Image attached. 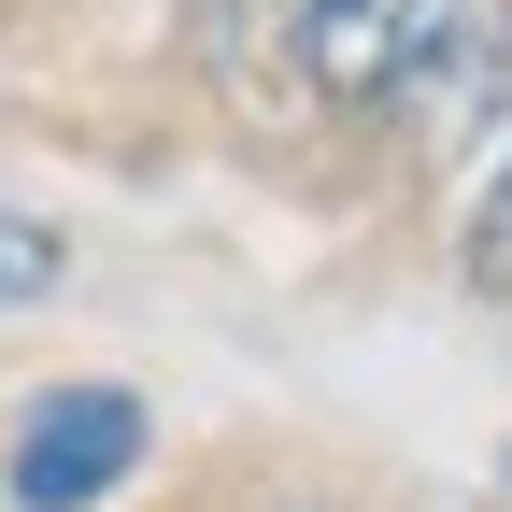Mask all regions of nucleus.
Returning a JSON list of instances; mask_svg holds the SVG:
<instances>
[{
	"label": "nucleus",
	"mask_w": 512,
	"mask_h": 512,
	"mask_svg": "<svg viewBox=\"0 0 512 512\" xmlns=\"http://www.w3.org/2000/svg\"><path fill=\"white\" fill-rule=\"evenodd\" d=\"M456 271H470V299H512V114H498V171H484V200H470V228H456Z\"/></svg>",
	"instance_id": "obj_4"
},
{
	"label": "nucleus",
	"mask_w": 512,
	"mask_h": 512,
	"mask_svg": "<svg viewBox=\"0 0 512 512\" xmlns=\"http://www.w3.org/2000/svg\"><path fill=\"white\" fill-rule=\"evenodd\" d=\"M185 15H228V0H185Z\"/></svg>",
	"instance_id": "obj_6"
},
{
	"label": "nucleus",
	"mask_w": 512,
	"mask_h": 512,
	"mask_svg": "<svg viewBox=\"0 0 512 512\" xmlns=\"http://www.w3.org/2000/svg\"><path fill=\"white\" fill-rule=\"evenodd\" d=\"M441 0H299V72L328 86V100H384L413 72V43H427Z\"/></svg>",
	"instance_id": "obj_3"
},
{
	"label": "nucleus",
	"mask_w": 512,
	"mask_h": 512,
	"mask_svg": "<svg viewBox=\"0 0 512 512\" xmlns=\"http://www.w3.org/2000/svg\"><path fill=\"white\" fill-rule=\"evenodd\" d=\"M128 470H143V399L128 384H57L15 427V456H0V498L15 512H100Z\"/></svg>",
	"instance_id": "obj_1"
},
{
	"label": "nucleus",
	"mask_w": 512,
	"mask_h": 512,
	"mask_svg": "<svg viewBox=\"0 0 512 512\" xmlns=\"http://www.w3.org/2000/svg\"><path fill=\"white\" fill-rule=\"evenodd\" d=\"M57 285H72V242L43 214H0V299H57Z\"/></svg>",
	"instance_id": "obj_5"
},
{
	"label": "nucleus",
	"mask_w": 512,
	"mask_h": 512,
	"mask_svg": "<svg viewBox=\"0 0 512 512\" xmlns=\"http://www.w3.org/2000/svg\"><path fill=\"white\" fill-rule=\"evenodd\" d=\"M399 114H427L441 143H470V128L512 114V0H441L427 43H413V72L384 86Z\"/></svg>",
	"instance_id": "obj_2"
}]
</instances>
